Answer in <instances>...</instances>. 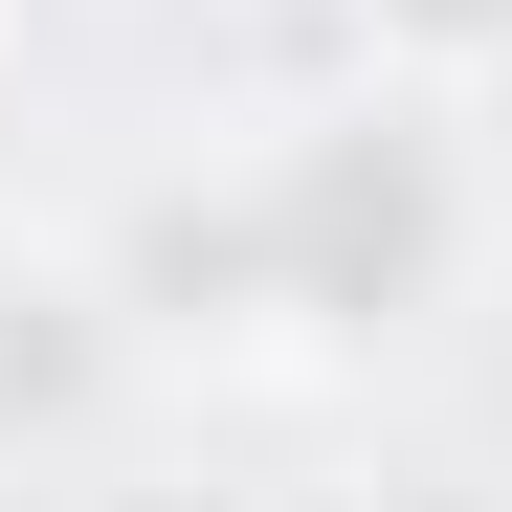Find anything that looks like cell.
Instances as JSON below:
<instances>
[{"instance_id": "obj_1", "label": "cell", "mask_w": 512, "mask_h": 512, "mask_svg": "<svg viewBox=\"0 0 512 512\" xmlns=\"http://www.w3.org/2000/svg\"><path fill=\"white\" fill-rule=\"evenodd\" d=\"M112 268L156 312V379H357L446 334L490 268V112L334 67L290 112H223L179 179L112 201Z\"/></svg>"}, {"instance_id": "obj_2", "label": "cell", "mask_w": 512, "mask_h": 512, "mask_svg": "<svg viewBox=\"0 0 512 512\" xmlns=\"http://www.w3.org/2000/svg\"><path fill=\"white\" fill-rule=\"evenodd\" d=\"M156 379V312H134V268H112V223L90 245H0V446H90V423Z\"/></svg>"}, {"instance_id": "obj_3", "label": "cell", "mask_w": 512, "mask_h": 512, "mask_svg": "<svg viewBox=\"0 0 512 512\" xmlns=\"http://www.w3.org/2000/svg\"><path fill=\"white\" fill-rule=\"evenodd\" d=\"M334 23H357V67H401V90L512 112V0H334Z\"/></svg>"}, {"instance_id": "obj_4", "label": "cell", "mask_w": 512, "mask_h": 512, "mask_svg": "<svg viewBox=\"0 0 512 512\" xmlns=\"http://www.w3.org/2000/svg\"><path fill=\"white\" fill-rule=\"evenodd\" d=\"M379 512H512V490H468V468H423V490H379Z\"/></svg>"}]
</instances>
